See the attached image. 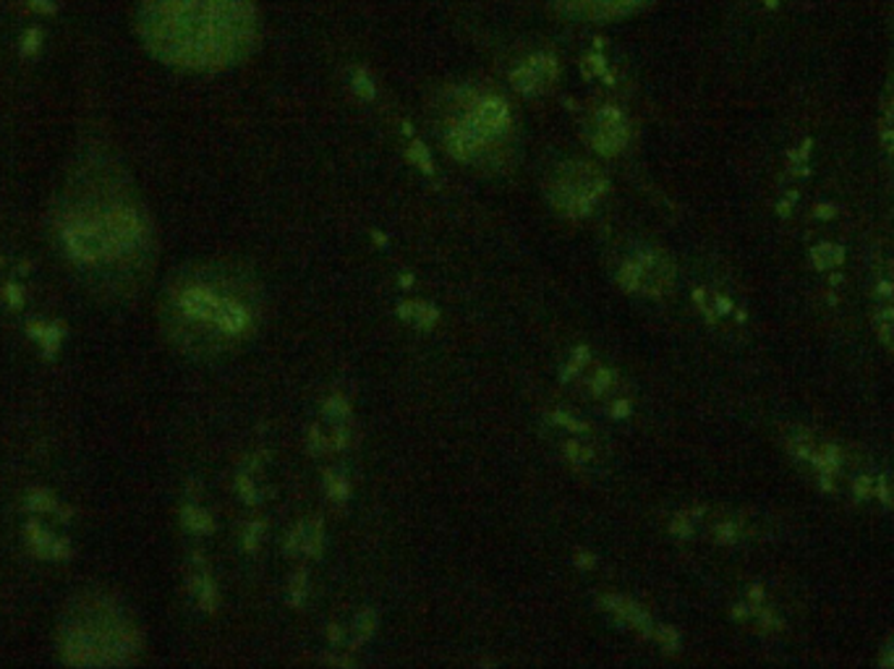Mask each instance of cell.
Instances as JSON below:
<instances>
[{
  "instance_id": "cell-1",
  "label": "cell",
  "mask_w": 894,
  "mask_h": 669,
  "mask_svg": "<svg viewBox=\"0 0 894 669\" xmlns=\"http://www.w3.org/2000/svg\"><path fill=\"white\" fill-rule=\"evenodd\" d=\"M52 235L76 278L97 296L126 299L147 283L155 261L149 215L108 157H84L71 170L52 212Z\"/></svg>"
},
{
  "instance_id": "cell-2",
  "label": "cell",
  "mask_w": 894,
  "mask_h": 669,
  "mask_svg": "<svg viewBox=\"0 0 894 669\" xmlns=\"http://www.w3.org/2000/svg\"><path fill=\"white\" fill-rule=\"evenodd\" d=\"M136 35L168 69L218 74L254 56L262 13L256 0H140Z\"/></svg>"
},
{
  "instance_id": "cell-3",
  "label": "cell",
  "mask_w": 894,
  "mask_h": 669,
  "mask_svg": "<svg viewBox=\"0 0 894 669\" xmlns=\"http://www.w3.org/2000/svg\"><path fill=\"white\" fill-rule=\"evenodd\" d=\"M160 323L181 351L220 353L254 330V293L222 267L183 270L162 291Z\"/></svg>"
},
{
  "instance_id": "cell-4",
  "label": "cell",
  "mask_w": 894,
  "mask_h": 669,
  "mask_svg": "<svg viewBox=\"0 0 894 669\" xmlns=\"http://www.w3.org/2000/svg\"><path fill=\"white\" fill-rule=\"evenodd\" d=\"M63 652L76 665H121L131 652V625L105 596H78L61 625Z\"/></svg>"
},
{
  "instance_id": "cell-5",
  "label": "cell",
  "mask_w": 894,
  "mask_h": 669,
  "mask_svg": "<svg viewBox=\"0 0 894 669\" xmlns=\"http://www.w3.org/2000/svg\"><path fill=\"white\" fill-rule=\"evenodd\" d=\"M512 129L510 108L495 92L458 89L447 113V147L458 160L479 162L497 155Z\"/></svg>"
},
{
  "instance_id": "cell-6",
  "label": "cell",
  "mask_w": 894,
  "mask_h": 669,
  "mask_svg": "<svg viewBox=\"0 0 894 669\" xmlns=\"http://www.w3.org/2000/svg\"><path fill=\"white\" fill-rule=\"evenodd\" d=\"M785 450L824 491H837V484L843 482L847 465H850V452L843 445L821 431L806 429V426H793L785 431Z\"/></svg>"
},
{
  "instance_id": "cell-7",
  "label": "cell",
  "mask_w": 894,
  "mask_h": 669,
  "mask_svg": "<svg viewBox=\"0 0 894 669\" xmlns=\"http://www.w3.org/2000/svg\"><path fill=\"white\" fill-rule=\"evenodd\" d=\"M871 327L879 343L894 353V259L879 254L873 259L869 280Z\"/></svg>"
},
{
  "instance_id": "cell-8",
  "label": "cell",
  "mask_w": 894,
  "mask_h": 669,
  "mask_svg": "<svg viewBox=\"0 0 894 669\" xmlns=\"http://www.w3.org/2000/svg\"><path fill=\"white\" fill-rule=\"evenodd\" d=\"M847 495L856 504H877L882 510H894V471L884 465L853 463L845 471Z\"/></svg>"
},
{
  "instance_id": "cell-9",
  "label": "cell",
  "mask_w": 894,
  "mask_h": 669,
  "mask_svg": "<svg viewBox=\"0 0 894 669\" xmlns=\"http://www.w3.org/2000/svg\"><path fill=\"white\" fill-rule=\"evenodd\" d=\"M654 0H555L557 11L570 22L607 24L633 16Z\"/></svg>"
},
{
  "instance_id": "cell-10",
  "label": "cell",
  "mask_w": 894,
  "mask_h": 669,
  "mask_svg": "<svg viewBox=\"0 0 894 669\" xmlns=\"http://www.w3.org/2000/svg\"><path fill=\"white\" fill-rule=\"evenodd\" d=\"M626 136H628V129H626V121H623V115L617 113V110H604L600 113V121H596V131H594V147H600V153H620V147L626 144Z\"/></svg>"
},
{
  "instance_id": "cell-11",
  "label": "cell",
  "mask_w": 894,
  "mask_h": 669,
  "mask_svg": "<svg viewBox=\"0 0 894 669\" xmlns=\"http://www.w3.org/2000/svg\"><path fill=\"white\" fill-rule=\"evenodd\" d=\"M877 136L884 160L890 162V168L894 170V74L890 82H886V89L882 95V113H879Z\"/></svg>"
},
{
  "instance_id": "cell-12",
  "label": "cell",
  "mask_w": 894,
  "mask_h": 669,
  "mask_svg": "<svg viewBox=\"0 0 894 669\" xmlns=\"http://www.w3.org/2000/svg\"><path fill=\"white\" fill-rule=\"evenodd\" d=\"M549 76H555V61H552V58H534V61L521 65V69L512 74L518 89H523V92L542 89L544 84L549 82Z\"/></svg>"
},
{
  "instance_id": "cell-13",
  "label": "cell",
  "mask_w": 894,
  "mask_h": 669,
  "mask_svg": "<svg viewBox=\"0 0 894 669\" xmlns=\"http://www.w3.org/2000/svg\"><path fill=\"white\" fill-rule=\"evenodd\" d=\"M845 261V248L834 241H819L811 248V265L817 272H834Z\"/></svg>"
},
{
  "instance_id": "cell-14",
  "label": "cell",
  "mask_w": 894,
  "mask_h": 669,
  "mask_svg": "<svg viewBox=\"0 0 894 669\" xmlns=\"http://www.w3.org/2000/svg\"><path fill=\"white\" fill-rule=\"evenodd\" d=\"M756 5L766 13H777V11H785L787 5H790V0H756Z\"/></svg>"
},
{
  "instance_id": "cell-15",
  "label": "cell",
  "mask_w": 894,
  "mask_h": 669,
  "mask_svg": "<svg viewBox=\"0 0 894 669\" xmlns=\"http://www.w3.org/2000/svg\"><path fill=\"white\" fill-rule=\"evenodd\" d=\"M890 3H892V11H894V0H890Z\"/></svg>"
}]
</instances>
